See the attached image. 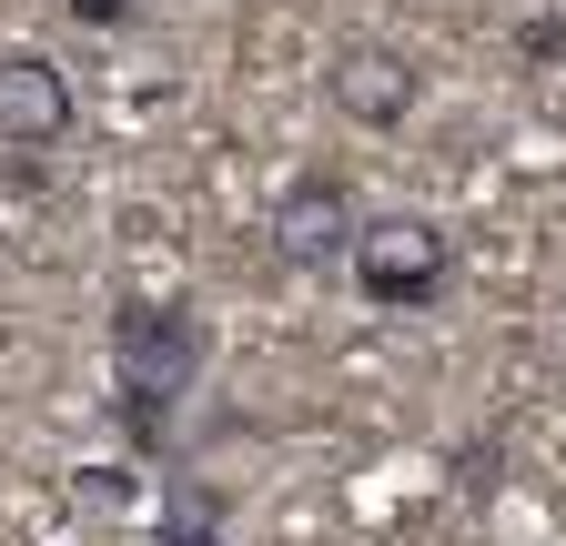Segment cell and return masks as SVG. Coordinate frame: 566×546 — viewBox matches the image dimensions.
Wrapping results in <instances>:
<instances>
[{
	"label": "cell",
	"instance_id": "8",
	"mask_svg": "<svg viewBox=\"0 0 566 546\" xmlns=\"http://www.w3.org/2000/svg\"><path fill=\"white\" fill-rule=\"evenodd\" d=\"M516 61L526 72H566V0H536L516 21Z\"/></svg>",
	"mask_w": 566,
	"mask_h": 546
},
{
	"label": "cell",
	"instance_id": "2",
	"mask_svg": "<svg viewBox=\"0 0 566 546\" xmlns=\"http://www.w3.org/2000/svg\"><path fill=\"white\" fill-rule=\"evenodd\" d=\"M344 284L375 314H424V304L455 294V233L436 213H365L354 253H344Z\"/></svg>",
	"mask_w": 566,
	"mask_h": 546
},
{
	"label": "cell",
	"instance_id": "7",
	"mask_svg": "<svg viewBox=\"0 0 566 546\" xmlns=\"http://www.w3.org/2000/svg\"><path fill=\"white\" fill-rule=\"evenodd\" d=\"M61 506L92 516V526H122V516L142 506V475H132V465H71V475H61Z\"/></svg>",
	"mask_w": 566,
	"mask_h": 546
},
{
	"label": "cell",
	"instance_id": "6",
	"mask_svg": "<svg viewBox=\"0 0 566 546\" xmlns=\"http://www.w3.org/2000/svg\"><path fill=\"white\" fill-rule=\"evenodd\" d=\"M223 516H233V496L212 486L192 455H172V465H163V516H153V546H223Z\"/></svg>",
	"mask_w": 566,
	"mask_h": 546
},
{
	"label": "cell",
	"instance_id": "9",
	"mask_svg": "<svg viewBox=\"0 0 566 546\" xmlns=\"http://www.w3.org/2000/svg\"><path fill=\"white\" fill-rule=\"evenodd\" d=\"M61 11H71V21H82V31H122V21L142 11V0H61Z\"/></svg>",
	"mask_w": 566,
	"mask_h": 546
},
{
	"label": "cell",
	"instance_id": "1",
	"mask_svg": "<svg viewBox=\"0 0 566 546\" xmlns=\"http://www.w3.org/2000/svg\"><path fill=\"white\" fill-rule=\"evenodd\" d=\"M212 375V324L192 294H132L112 314V416L132 435V455L172 465V405Z\"/></svg>",
	"mask_w": 566,
	"mask_h": 546
},
{
	"label": "cell",
	"instance_id": "4",
	"mask_svg": "<svg viewBox=\"0 0 566 546\" xmlns=\"http://www.w3.org/2000/svg\"><path fill=\"white\" fill-rule=\"evenodd\" d=\"M354 223H365V202H354V182L344 172H294L273 192V253L294 263V273H344V253H354Z\"/></svg>",
	"mask_w": 566,
	"mask_h": 546
},
{
	"label": "cell",
	"instance_id": "3",
	"mask_svg": "<svg viewBox=\"0 0 566 546\" xmlns=\"http://www.w3.org/2000/svg\"><path fill=\"white\" fill-rule=\"evenodd\" d=\"M415 102H424V72H415V51H395V41H334V61H324V112H344L354 132H405L415 122Z\"/></svg>",
	"mask_w": 566,
	"mask_h": 546
},
{
	"label": "cell",
	"instance_id": "5",
	"mask_svg": "<svg viewBox=\"0 0 566 546\" xmlns=\"http://www.w3.org/2000/svg\"><path fill=\"white\" fill-rule=\"evenodd\" d=\"M82 122V82L51 51H0V153H61Z\"/></svg>",
	"mask_w": 566,
	"mask_h": 546
}]
</instances>
